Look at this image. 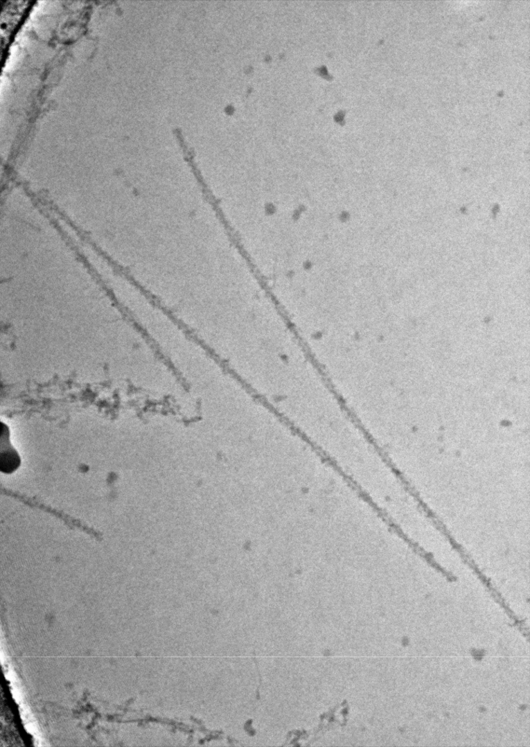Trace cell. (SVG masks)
<instances>
[{"instance_id":"obj_1","label":"cell","mask_w":530,"mask_h":747,"mask_svg":"<svg viewBox=\"0 0 530 747\" xmlns=\"http://www.w3.org/2000/svg\"><path fill=\"white\" fill-rule=\"evenodd\" d=\"M9 430L7 425L1 423V471L6 474H10L19 467L21 460L19 454L12 446L9 445Z\"/></svg>"}]
</instances>
